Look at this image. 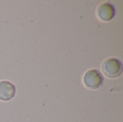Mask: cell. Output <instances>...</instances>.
Here are the masks:
<instances>
[{"label": "cell", "instance_id": "7a4b0ae2", "mask_svg": "<svg viewBox=\"0 0 123 122\" xmlns=\"http://www.w3.org/2000/svg\"><path fill=\"white\" fill-rule=\"evenodd\" d=\"M104 81L102 73L97 69H90L87 70L84 77L83 82L84 86L89 89L95 90L100 88Z\"/></svg>", "mask_w": 123, "mask_h": 122}, {"label": "cell", "instance_id": "6da1fadb", "mask_svg": "<svg viewBox=\"0 0 123 122\" xmlns=\"http://www.w3.org/2000/svg\"><path fill=\"white\" fill-rule=\"evenodd\" d=\"M102 70L107 77L110 78H115L122 74L123 65L117 58H110L105 60L102 63Z\"/></svg>", "mask_w": 123, "mask_h": 122}, {"label": "cell", "instance_id": "3957f363", "mask_svg": "<svg viewBox=\"0 0 123 122\" xmlns=\"http://www.w3.org/2000/svg\"><path fill=\"white\" fill-rule=\"evenodd\" d=\"M97 14L100 20L103 22H109L115 17V9L111 3L105 2L99 6Z\"/></svg>", "mask_w": 123, "mask_h": 122}, {"label": "cell", "instance_id": "277c9868", "mask_svg": "<svg viewBox=\"0 0 123 122\" xmlns=\"http://www.w3.org/2000/svg\"><path fill=\"white\" fill-rule=\"evenodd\" d=\"M16 88L14 84L7 81H0V100L8 101L12 99L15 95Z\"/></svg>", "mask_w": 123, "mask_h": 122}]
</instances>
